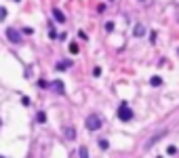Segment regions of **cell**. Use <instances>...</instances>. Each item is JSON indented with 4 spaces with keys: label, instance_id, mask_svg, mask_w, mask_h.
I'll list each match as a JSON object with an SVG mask.
<instances>
[{
    "label": "cell",
    "instance_id": "1",
    "mask_svg": "<svg viewBox=\"0 0 179 158\" xmlns=\"http://www.w3.org/2000/svg\"><path fill=\"white\" fill-rule=\"evenodd\" d=\"M118 120H122V122H129V120H133V110L122 101L120 105H118Z\"/></svg>",
    "mask_w": 179,
    "mask_h": 158
},
{
    "label": "cell",
    "instance_id": "2",
    "mask_svg": "<svg viewBox=\"0 0 179 158\" xmlns=\"http://www.w3.org/2000/svg\"><path fill=\"white\" fill-rule=\"evenodd\" d=\"M84 124H86V129H88V131H99V129H101V124H103V120H101L97 114H91V116L84 120Z\"/></svg>",
    "mask_w": 179,
    "mask_h": 158
},
{
    "label": "cell",
    "instance_id": "3",
    "mask_svg": "<svg viewBox=\"0 0 179 158\" xmlns=\"http://www.w3.org/2000/svg\"><path fill=\"white\" fill-rule=\"evenodd\" d=\"M7 38L13 42V44H21V42H23V38H21V34L15 30V28H9L7 30Z\"/></svg>",
    "mask_w": 179,
    "mask_h": 158
},
{
    "label": "cell",
    "instance_id": "4",
    "mask_svg": "<svg viewBox=\"0 0 179 158\" xmlns=\"http://www.w3.org/2000/svg\"><path fill=\"white\" fill-rule=\"evenodd\" d=\"M49 86L53 89V91H55V93H59V95H63V93H65V84H63L61 80H53V82H51Z\"/></svg>",
    "mask_w": 179,
    "mask_h": 158
},
{
    "label": "cell",
    "instance_id": "5",
    "mask_svg": "<svg viewBox=\"0 0 179 158\" xmlns=\"http://www.w3.org/2000/svg\"><path fill=\"white\" fill-rule=\"evenodd\" d=\"M63 135H65V139H76V129L72 127V124H68V127H63Z\"/></svg>",
    "mask_w": 179,
    "mask_h": 158
},
{
    "label": "cell",
    "instance_id": "6",
    "mask_svg": "<svg viewBox=\"0 0 179 158\" xmlns=\"http://www.w3.org/2000/svg\"><path fill=\"white\" fill-rule=\"evenodd\" d=\"M53 17H55L57 23H65V21H68V19H65V15H63V11H59L57 7L53 9Z\"/></svg>",
    "mask_w": 179,
    "mask_h": 158
},
{
    "label": "cell",
    "instance_id": "7",
    "mask_svg": "<svg viewBox=\"0 0 179 158\" xmlns=\"http://www.w3.org/2000/svg\"><path fill=\"white\" fill-rule=\"evenodd\" d=\"M68 67H72V61H70V59H63V61H59V63L55 65V70L63 72V70H68Z\"/></svg>",
    "mask_w": 179,
    "mask_h": 158
},
{
    "label": "cell",
    "instance_id": "8",
    "mask_svg": "<svg viewBox=\"0 0 179 158\" xmlns=\"http://www.w3.org/2000/svg\"><path fill=\"white\" fill-rule=\"evenodd\" d=\"M133 34H135L137 38H139V36H143V34H145V28H143V23H137L135 28H133Z\"/></svg>",
    "mask_w": 179,
    "mask_h": 158
},
{
    "label": "cell",
    "instance_id": "9",
    "mask_svg": "<svg viewBox=\"0 0 179 158\" xmlns=\"http://www.w3.org/2000/svg\"><path fill=\"white\" fill-rule=\"evenodd\" d=\"M162 135H164V133H158V135H154V137H152V139H150V141L145 143V150H150V148L154 146V143H158V139L162 137Z\"/></svg>",
    "mask_w": 179,
    "mask_h": 158
},
{
    "label": "cell",
    "instance_id": "10",
    "mask_svg": "<svg viewBox=\"0 0 179 158\" xmlns=\"http://www.w3.org/2000/svg\"><path fill=\"white\" fill-rule=\"evenodd\" d=\"M150 84H152V86H160V84H162V78H160V76H152V78H150Z\"/></svg>",
    "mask_w": 179,
    "mask_h": 158
},
{
    "label": "cell",
    "instance_id": "11",
    "mask_svg": "<svg viewBox=\"0 0 179 158\" xmlns=\"http://www.w3.org/2000/svg\"><path fill=\"white\" fill-rule=\"evenodd\" d=\"M36 122L44 124V122H47V114H44V112H38V114H36Z\"/></svg>",
    "mask_w": 179,
    "mask_h": 158
},
{
    "label": "cell",
    "instance_id": "12",
    "mask_svg": "<svg viewBox=\"0 0 179 158\" xmlns=\"http://www.w3.org/2000/svg\"><path fill=\"white\" fill-rule=\"evenodd\" d=\"M49 38L51 40H57V32L53 30V23H49Z\"/></svg>",
    "mask_w": 179,
    "mask_h": 158
},
{
    "label": "cell",
    "instance_id": "13",
    "mask_svg": "<svg viewBox=\"0 0 179 158\" xmlns=\"http://www.w3.org/2000/svg\"><path fill=\"white\" fill-rule=\"evenodd\" d=\"M78 156H80V158H88V150H86V148L82 146V148L78 150Z\"/></svg>",
    "mask_w": 179,
    "mask_h": 158
},
{
    "label": "cell",
    "instance_id": "14",
    "mask_svg": "<svg viewBox=\"0 0 179 158\" xmlns=\"http://www.w3.org/2000/svg\"><path fill=\"white\" fill-rule=\"evenodd\" d=\"M97 143H99V148H101V150H107V148H110V143H107V139H99Z\"/></svg>",
    "mask_w": 179,
    "mask_h": 158
},
{
    "label": "cell",
    "instance_id": "15",
    "mask_svg": "<svg viewBox=\"0 0 179 158\" xmlns=\"http://www.w3.org/2000/svg\"><path fill=\"white\" fill-rule=\"evenodd\" d=\"M70 53H72V55L78 53V44H76V42H70Z\"/></svg>",
    "mask_w": 179,
    "mask_h": 158
},
{
    "label": "cell",
    "instance_id": "16",
    "mask_svg": "<svg viewBox=\"0 0 179 158\" xmlns=\"http://www.w3.org/2000/svg\"><path fill=\"white\" fill-rule=\"evenodd\" d=\"M38 89H49V82L40 78V80H38Z\"/></svg>",
    "mask_w": 179,
    "mask_h": 158
},
{
    "label": "cell",
    "instance_id": "17",
    "mask_svg": "<svg viewBox=\"0 0 179 158\" xmlns=\"http://www.w3.org/2000/svg\"><path fill=\"white\" fill-rule=\"evenodd\" d=\"M4 19H7V9L0 7V21H4Z\"/></svg>",
    "mask_w": 179,
    "mask_h": 158
},
{
    "label": "cell",
    "instance_id": "18",
    "mask_svg": "<svg viewBox=\"0 0 179 158\" xmlns=\"http://www.w3.org/2000/svg\"><path fill=\"white\" fill-rule=\"evenodd\" d=\"M112 30H114V21H107L105 23V32H112Z\"/></svg>",
    "mask_w": 179,
    "mask_h": 158
},
{
    "label": "cell",
    "instance_id": "19",
    "mask_svg": "<svg viewBox=\"0 0 179 158\" xmlns=\"http://www.w3.org/2000/svg\"><path fill=\"white\" fill-rule=\"evenodd\" d=\"M93 76H95V78L101 76V67H93Z\"/></svg>",
    "mask_w": 179,
    "mask_h": 158
},
{
    "label": "cell",
    "instance_id": "20",
    "mask_svg": "<svg viewBox=\"0 0 179 158\" xmlns=\"http://www.w3.org/2000/svg\"><path fill=\"white\" fill-rule=\"evenodd\" d=\"M21 103H23V105L28 108V105H30V97H21Z\"/></svg>",
    "mask_w": 179,
    "mask_h": 158
},
{
    "label": "cell",
    "instance_id": "21",
    "mask_svg": "<svg viewBox=\"0 0 179 158\" xmlns=\"http://www.w3.org/2000/svg\"><path fill=\"white\" fill-rule=\"evenodd\" d=\"M78 38H82V40H86V38H88V36H86V34H84V32H82V30H80V32H78Z\"/></svg>",
    "mask_w": 179,
    "mask_h": 158
},
{
    "label": "cell",
    "instance_id": "22",
    "mask_svg": "<svg viewBox=\"0 0 179 158\" xmlns=\"http://www.w3.org/2000/svg\"><path fill=\"white\" fill-rule=\"evenodd\" d=\"M150 42H152V44L156 42V32H152V34H150Z\"/></svg>",
    "mask_w": 179,
    "mask_h": 158
},
{
    "label": "cell",
    "instance_id": "23",
    "mask_svg": "<svg viewBox=\"0 0 179 158\" xmlns=\"http://www.w3.org/2000/svg\"><path fill=\"white\" fill-rule=\"evenodd\" d=\"M175 152H177V148H175V146H171V148L167 150V154H175Z\"/></svg>",
    "mask_w": 179,
    "mask_h": 158
},
{
    "label": "cell",
    "instance_id": "24",
    "mask_svg": "<svg viewBox=\"0 0 179 158\" xmlns=\"http://www.w3.org/2000/svg\"><path fill=\"white\" fill-rule=\"evenodd\" d=\"M15 2H19V0H15Z\"/></svg>",
    "mask_w": 179,
    "mask_h": 158
},
{
    "label": "cell",
    "instance_id": "25",
    "mask_svg": "<svg viewBox=\"0 0 179 158\" xmlns=\"http://www.w3.org/2000/svg\"><path fill=\"white\" fill-rule=\"evenodd\" d=\"M0 124H2V122H0Z\"/></svg>",
    "mask_w": 179,
    "mask_h": 158
}]
</instances>
